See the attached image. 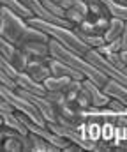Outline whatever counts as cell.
Wrapping results in <instances>:
<instances>
[{"mask_svg": "<svg viewBox=\"0 0 127 152\" xmlns=\"http://www.w3.org/2000/svg\"><path fill=\"white\" fill-rule=\"evenodd\" d=\"M49 55L55 57V58H58V60H62L64 64L74 67V69L80 71L86 80L97 83L99 87H104V83L108 81V78L102 75L94 64H90V60H88L86 57L76 53V51H73V50H69V48H65L64 44H60V42L55 41V39H49Z\"/></svg>", "mask_w": 127, "mask_h": 152, "instance_id": "6da1fadb", "label": "cell"}, {"mask_svg": "<svg viewBox=\"0 0 127 152\" xmlns=\"http://www.w3.org/2000/svg\"><path fill=\"white\" fill-rule=\"evenodd\" d=\"M28 25H34V27H37V28L44 30L51 39L58 41V42L64 44L65 48H69V50H73V51L83 55V57H86V53L90 51V48L81 41V37L76 34L74 28L62 27V25H57V23L46 21V20H41V18H36V16L28 20Z\"/></svg>", "mask_w": 127, "mask_h": 152, "instance_id": "7a4b0ae2", "label": "cell"}, {"mask_svg": "<svg viewBox=\"0 0 127 152\" xmlns=\"http://www.w3.org/2000/svg\"><path fill=\"white\" fill-rule=\"evenodd\" d=\"M27 27H28V20L21 18L20 14L12 12L9 7L2 5L0 9V36L2 37L18 44Z\"/></svg>", "mask_w": 127, "mask_h": 152, "instance_id": "3957f363", "label": "cell"}, {"mask_svg": "<svg viewBox=\"0 0 127 152\" xmlns=\"http://www.w3.org/2000/svg\"><path fill=\"white\" fill-rule=\"evenodd\" d=\"M86 58L90 60V64H94L108 80H115V81H118V83L127 85V75L126 73L120 71L118 67H115V66H113L104 55H101L97 50H90V51L86 53Z\"/></svg>", "mask_w": 127, "mask_h": 152, "instance_id": "277c9868", "label": "cell"}, {"mask_svg": "<svg viewBox=\"0 0 127 152\" xmlns=\"http://www.w3.org/2000/svg\"><path fill=\"white\" fill-rule=\"evenodd\" d=\"M18 92H20L23 97H27L28 101H32V103L37 106V110L41 112V115L44 117L46 122H57V108L46 99V96H37V94L27 92V90H23V88H18Z\"/></svg>", "mask_w": 127, "mask_h": 152, "instance_id": "5b68a950", "label": "cell"}, {"mask_svg": "<svg viewBox=\"0 0 127 152\" xmlns=\"http://www.w3.org/2000/svg\"><path fill=\"white\" fill-rule=\"evenodd\" d=\"M48 64H49V69H51L53 76H64V78H71V80H85V76L80 71H76L74 67L64 64L62 60H58L55 57H49Z\"/></svg>", "mask_w": 127, "mask_h": 152, "instance_id": "8992f818", "label": "cell"}, {"mask_svg": "<svg viewBox=\"0 0 127 152\" xmlns=\"http://www.w3.org/2000/svg\"><path fill=\"white\" fill-rule=\"evenodd\" d=\"M25 73H28L34 80H37V81H44L46 78L51 76V69H49L48 58H30Z\"/></svg>", "mask_w": 127, "mask_h": 152, "instance_id": "52a82bcc", "label": "cell"}, {"mask_svg": "<svg viewBox=\"0 0 127 152\" xmlns=\"http://www.w3.org/2000/svg\"><path fill=\"white\" fill-rule=\"evenodd\" d=\"M83 87L90 92V99H92V106H97V108H104V106H108V103H110V96L102 90V87H99L97 83H94V81H90V80H83Z\"/></svg>", "mask_w": 127, "mask_h": 152, "instance_id": "ba28073f", "label": "cell"}, {"mask_svg": "<svg viewBox=\"0 0 127 152\" xmlns=\"http://www.w3.org/2000/svg\"><path fill=\"white\" fill-rule=\"evenodd\" d=\"M18 87L20 88H23V90H27V92H32V94H37V96H46V87H44V83L42 81H37V80H34L32 76L28 75V73H20L18 76Z\"/></svg>", "mask_w": 127, "mask_h": 152, "instance_id": "9c48e42d", "label": "cell"}, {"mask_svg": "<svg viewBox=\"0 0 127 152\" xmlns=\"http://www.w3.org/2000/svg\"><path fill=\"white\" fill-rule=\"evenodd\" d=\"M20 48L25 50L30 58H49V57H51V55H49V42L30 41V42H23Z\"/></svg>", "mask_w": 127, "mask_h": 152, "instance_id": "30bf717a", "label": "cell"}, {"mask_svg": "<svg viewBox=\"0 0 127 152\" xmlns=\"http://www.w3.org/2000/svg\"><path fill=\"white\" fill-rule=\"evenodd\" d=\"M102 90H104L111 99H117V101H120L122 104L127 106V85L118 83V81H115V80H108V81L104 83Z\"/></svg>", "mask_w": 127, "mask_h": 152, "instance_id": "8fae6325", "label": "cell"}, {"mask_svg": "<svg viewBox=\"0 0 127 152\" xmlns=\"http://www.w3.org/2000/svg\"><path fill=\"white\" fill-rule=\"evenodd\" d=\"M126 23L124 20H120V18H110V23H108V28L102 32V37L106 42H111V41H115V39L122 37V32H124V28H126Z\"/></svg>", "mask_w": 127, "mask_h": 152, "instance_id": "7c38bea8", "label": "cell"}, {"mask_svg": "<svg viewBox=\"0 0 127 152\" xmlns=\"http://www.w3.org/2000/svg\"><path fill=\"white\" fill-rule=\"evenodd\" d=\"M49 36L41 30V28H37V27H34V25H28L27 27V30L23 32V36L20 39V42H18V46H21L23 42H30V41H41V42H49Z\"/></svg>", "mask_w": 127, "mask_h": 152, "instance_id": "4fadbf2b", "label": "cell"}, {"mask_svg": "<svg viewBox=\"0 0 127 152\" xmlns=\"http://www.w3.org/2000/svg\"><path fill=\"white\" fill-rule=\"evenodd\" d=\"M30 142H32V151L34 152H58L60 149L53 143H49L48 140H44L42 136L36 134V133H28Z\"/></svg>", "mask_w": 127, "mask_h": 152, "instance_id": "5bb4252c", "label": "cell"}, {"mask_svg": "<svg viewBox=\"0 0 127 152\" xmlns=\"http://www.w3.org/2000/svg\"><path fill=\"white\" fill-rule=\"evenodd\" d=\"M44 87H46V90H55V92H65V88L69 87V83H71V78H64V76H49V78H46L44 81Z\"/></svg>", "mask_w": 127, "mask_h": 152, "instance_id": "9a60e30c", "label": "cell"}, {"mask_svg": "<svg viewBox=\"0 0 127 152\" xmlns=\"http://www.w3.org/2000/svg\"><path fill=\"white\" fill-rule=\"evenodd\" d=\"M2 2V5L4 7H9L12 12H16V14H20L21 18H25V20H30V18H34V14H32V11L21 2V0H0Z\"/></svg>", "mask_w": 127, "mask_h": 152, "instance_id": "2e32d148", "label": "cell"}, {"mask_svg": "<svg viewBox=\"0 0 127 152\" xmlns=\"http://www.w3.org/2000/svg\"><path fill=\"white\" fill-rule=\"evenodd\" d=\"M104 5H106V9L110 11V16H113V18H120V20H124L127 21V7L126 5H122L120 2H117V0H101Z\"/></svg>", "mask_w": 127, "mask_h": 152, "instance_id": "e0dca14e", "label": "cell"}, {"mask_svg": "<svg viewBox=\"0 0 127 152\" xmlns=\"http://www.w3.org/2000/svg\"><path fill=\"white\" fill-rule=\"evenodd\" d=\"M76 34L81 37V41H83L90 50H97L99 46H102L106 42L104 37H102V34H83V32H78V30H76Z\"/></svg>", "mask_w": 127, "mask_h": 152, "instance_id": "ac0fdd59", "label": "cell"}, {"mask_svg": "<svg viewBox=\"0 0 127 152\" xmlns=\"http://www.w3.org/2000/svg\"><path fill=\"white\" fill-rule=\"evenodd\" d=\"M16 53H18V44H14V42H11V41H7L4 37L0 39V57H4V58L12 62Z\"/></svg>", "mask_w": 127, "mask_h": 152, "instance_id": "d6986e66", "label": "cell"}, {"mask_svg": "<svg viewBox=\"0 0 127 152\" xmlns=\"http://www.w3.org/2000/svg\"><path fill=\"white\" fill-rule=\"evenodd\" d=\"M81 87H83V80H71L69 87L65 88L67 103H76V97H78V92L81 90Z\"/></svg>", "mask_w": 127, "mask_h": 152, "instance_id": "ffe728a7", "label": "cell"}, {"mask_svg": "<svg viewBox=\"0 0 127 152\" xmlns=\"http://www.w3.org/2000/svg\"><path fill=\"white\" fill-rule=\"evenodd\" d=\"M115 127H117V124H113V122H110V120L102 122V127H101V140L111 143V142L115 140ZM111 149H113V147H111Z\"/></svg>", "mask_w": 127, "mask_h": 152, "instance_id": "44dd1931", "label": "cell"}, {"mask_svg": "<svg viewBox=\"0 0 127 152\" xmlns=\"http://www.w3.org/2000/svg\"><path fill=\"white\" fill-rule=\"evenodd\" d=\"M46 99L58 110L60 106H64L65 103H67V99H65V92H55V90H48L46 92Z\"/></svg>", "mask_w": 127, "mask_h": 152, "instance_id": "7402d4cb", "label": "cell"}, {"mask_svg": "<svg viewBox=\"0 0 127 152\" xmlns=\"http://www.w3.org/2000/svg\"><path fill=\"white\" fill-rule=\"evenodd\" d=\"M0 71L5 73V75H9V76H12L14 80H18V76H20L18 67H16L11 60H7V58H4V57H0Z\"/></svg>", "mask_w": 127, "mask_h": 152, "instance_id": "603a6c76", "label": "cell"}, {"mask_svg": "<svg viewBox=\"0 0 127 152\" xmlns=\"http://www.w3.org/2000/svg\"><path fill=\"white\" fill-rule=\"evenodd\" d=\"M76 104H78V108L80 110H85V108H88V106H92V99H90V92L81 87V90L78 92V97H76Z\"/></svg>", "mask_w": 127, "mask_h": 152, "instance_id": "cb8c5ba5", "label": "cell"}, {"mask_svg": "<svg viewBox=\"0 0 127 152\" xmlns=\"http://www.w3.org/2000/svg\"><path fill=\"white\" fill-rule=\"evenodd\" d=\"M42 4H44V7L53 14V16H57V18H65V9H62L58 4H55L53 0H42Z\"/></svg>", "mask_w": 127, "mask_h": 152, "instance_id": "d4e9b609", "label": "cell"}, {"mask_svg": "<svg viewBox=\"0 0 127 152\" xmlns=\"http://www.w3.org/2000/svg\"><path fill=\"white\" fill-rule=\"evenodd\" d=\"M71 7H73V9H74L78 14H81L85 20L90 16V9H88V4H86L85 0H74V4H73Z\"/></svg>", "mask_w": 127, "mask_h": 152, "instance_id": "484cf974", "label": "cell"}, {"mask_svg": "<svg viewBox=\"0 0 127 152\" xmlns=\"http://www.w3.org/2000/svg\"><path fill=\"white\" fill-rule=\"evenodd\" d=\"M0 85L2 87H7V88H11V90H18L20 87H18V81L12 78V76L5 75V73H2L0 71Z\"/></svg>", "mask_w": 127, "mask_h": 152, "instance_id": "4316f807", "label": "cell"}, {"mask_svg": "<svg viewBox=\"0 0 127 152\" xmlns=\"http://www.w3.org/2000/svg\"><path fill=\"white\" fill-rule=\"evenodd\" d=\"M106 58L115 66V67H118L120 71H124V67H126V64H124V60H122V57H120V53L118 51H113V53H108L106 55Z\"/></svg>", "mask_w": 127, "mask_h": 152, "instance_id": "83f0119b", "label": "cell"}, {"mask_svg": "<svg viewBox=\"0 0 127 152\" xmlns=\"http://www.w3.org/2000/svg\"><path fill=\"white\" fill-rule=\"evenodd\" d=\"M108 108L111 110V112H115V113L118 115H124L127 112V106L126 104H122L120 101H117V99H110V103H108Z\"/></svg>", "mask_w": 127, "mask_h": 152, "instance_id": "f1b7e54d", "label": "cell"}, {"mask_svg": "<svg viewBox=\"0 0 127 152\" xmlns=\"http://www.w3.org/2000/svg\"><path fill=\"white\" fill-rule=\"evenodd\" d=\"M108 44V48H110V51L113 53V51H120L122 50V37L115 39V41H111V42H106Z\"/></svg>", "mask_w": 127, "mask_h": 152, "instance_id": "f546056e", "label": "cell"}, {"mask_svg": "<svg viewBox=\"0 0 127 152\" xmlns=\"http://www.w3.org/2000/svg\"><path fill=\"white\" fill-rule=\"evenodd\" d=\"M53 2H55V4H58V5H60L62 9H65V11L74 4V0H53Z\"/></svg>", "mask_w": 127, "mask_h": 152, "instance_id": "4dcf8cb0", "label": "cell"}, {"mask_svg": "<svg viewBox=\"0 0 127 152\" xmlns=\"http://www.w3.org/2000/svg\"><path fill=\"white\" fill-rule=\"evenodd\" d=\"M122 50H127V23H126L124 32H122Z\"/></svg>", "mask_w": 127, "mask_h": 152, "instance_id": "1f68e13d", "label": "cell"}, {"mask_svg": "<svg viewBox=\"0 0 127 152\" xmlns=\"http://www.w3.org/2000/svg\"><path fill=\"white\" fill-rule=\"evenodd\" d=\"M118 53H120V57H122V60H124V64L127 66V50H120Z\"/></svg>", "mask_w": 127, "mask_h": 152, "instance_id": "d6a6232c", "label": "cell"}, {"mask_svg": "<svg viewBox=\"0 0 127 152\" xmlns=\"http://www.w3.org/2000/svg\"><path fill=\"white\" fill-rule=\"evenodd\" d=\"M118 2H120L122 5H126V7H127V0H118Z\"/></svg>", "mask_w": 127, "mask_h": 152, "instance_id": "836d02e7", "label": "cell"}, {"mask_svg": "<svg viewBox=\"0 0 127 152\" xmlns=\"http://www.w3.org/2000/svg\"><path fill=\"white\" fill-rule=\"evenodd\" d=\"M117 2H118V0H117Z\"/></svg>", "mask_w": 127, "mask_h": 152, "instance_id": "e575fe53", "label": "cell"}]
</instances>
